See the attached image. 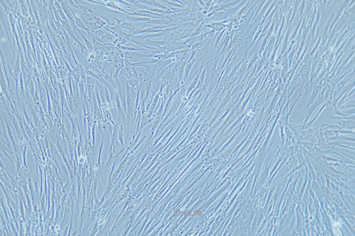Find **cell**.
<instances>
[{
    "instance_id": "cell-1",
    "label": "cell",
    "mask_w": 355,
    "mask_h": 236,
    "mask_svg": "<svg viewBox=\"0 0 355 236\" xmlns=\"http://www.w3.org/2000/svg\"><path fill=\"white\" fill-rule=\"evenodd\" d=\"M126 125L127 129L131 127V122H133L134 116L135 117L136 113V101L137 99V92L133 88L130 86L126 79Z\"/></svg>"
},
{
    "instance_id": "cell-2",
    "label": "cell",
    "mask_w": 355,
    "mask_h": 236,
    "mask_svg": "<svg viewBox=\"0 0 355 236\" xmlns=\"http://www.w3.org/2000/svg\"><path fill=\"white\" fill-rule=\"evenodd\" d=\"M85 73L89 76L93 77L94 79L98 80L100 81L102 84L104 85L105 87L108 88L109 92H110L111 95V100H115V90L114 88L100 74H95L92 71L89 70H85Z\"/></svg>"
},
{
    "instance_id": "cell-3",
    "label": "cell",
    "mask_w": 355,
    "mask_h": 236,
    "mask_svg": "<svg viewBox=\"0 0 355 236\" xmlns=\"http://www.w3.org/2000/svg\"><path fill=\"white\" fill-rule=\"evenodd\" d=\"M124 59L120 57L116 56L114 60L112 61V70L113 71L114 79H118L119 74L120 71L126 66Z\"/></svg>"
},
{
    "instance_id": "cell-4",
    "label": "cell",
    "mask_w": 355,
    "mask_h": 236,
    "mask_svg": "<svg viewBox=\"0 0 355 236\" xmlns=\"http://www.w3.org/2000/svg\"><path fill=\"white\" fill-rule=\"evenodd\" d=\"M167 68H168V67H167L166 69L163 71L161 72L157 76H155L154 78L152 79V90H151V92H152V99H153V97L159 92L160 89L161 85L162 79L163 76H164L165 72H166Z\"/></svg>"
},
{
    "instance_id": "cell-5",
    "label": "cell",
    "mask_w": 355,
    "mask_h": 236,
    "mask_svg": "<svg viewBox=\"0 0 355 236\" xmlns=\"http://www.w3.org/2000/svg\"><path fill=\"white\" fill-rule=\"evenodd\" d=\"M153 54L148 55L146 54H142L137 51H125L124 54V60H126L138 61L142 59H146L152 58Z\"/></svg>"
},
{
    "instance_id": "cell-6",
    "label": "cell",
    "mask_w": 355,
    "mask_h": 236,
    "mask_svg": "<svg viewBox=\"0 0 355 236\" xmlns=\"http://www.w3.org/2000/svg\"><path fill=\"white\" fill-rule=\"evenodd\" d=\"M115 94V101L117 107L118 111L119 113L118 120L120 119L121 120V121H122V122H123V124L124 125V128L126 127V113H125V110H124L123 105L121 104V99H120L118 93L116 92V91Z\"/></svg>"
},
{
    "instance_id": "cell-7",
    "label": "cell",
    "mask_w": 355,
    "mask_h": 236,
    "mask_svg": "<svg viewBox=\"0 0 355 236\" xmlns=\"http://www.w3.org/2000/svg\"><path fill=\"white\" fill-rule=\"evenodd\" d=\"M157 48L164 55L170 54L172 52L179 51L177 41L175 40H170L167 44L158 47Z\"/></svg>"
},
{
    "instance_id": "cell-8",
    "label": "cell",
    "mask_w": 355,
    "mask_h": 236,
    "mask_svg": "<svg viewBox=\"0 0 355 236\" xmlns=\"http://www.w3.org/2000/svg\"><path fill=\"white\" fill-rule=\"evenodd\" d=\"M141 66H145L146 67L147 71L151 79H153L162 71L160 69L157 64H147Z\"/></svg>"
},
{
    "instance_id": "cell-9",
    "label": "cell",
    "mask_w": 355,
    "mask_h": 236,
    "mask_svg": "<svg viewBox=\"0 0 355 236\" xmlns=\"http://www.w3.org/2000/svg\"><path fill=\"white\" fill-rule=\"evenodd\" d=\"M93 3H98V4H100V5H105V6H107L109 8L115 9L116 11L121 12L124 13H125L126 11H127V10H128V9L122 8V7L119 6L118 4H117V3L115 1H105L106 4L97 3V2H95V1H93Z\"/></svg>"
},
{
    "instance_id": "cell-10",
    "label": "cell",
    "mask_w": 355,
    "mask_h": 236,
    "mask_svg": "<svg viewBox=\"0 0 355 236\" xmlns=\"http://www.w3.org/2000/svg\"><path fill=\"white\" fill-rule=\"evenodd\" d=\"M112 18L116 21V25L119 27L120 28L126 29L131 32L136 29V28L135 27L132 23L125 22L124 20L114 17H112Z\"/></svg>"
},
{
    "instance_id": "cell-11",
    "label": "cell",
    "mask_w": 355,
    "mask_h": 236,
    "mask_svg": "<svg viewBox=\"0 0 355 236\" xmlns=\"http://www.w3.org/2000/svg\"><path fill=\"white\" fill-rule=\"evenodd\" d=\"M86 79L88 93H89V96L90 99H91L93 95V92L94 91V88L95 87L96 84H97V81L96 79L90 76H88L87 77Z\"/></svg>"
},
{
    "instance_id": "cell-12",
    "label": "cell",
    "mask_w": 355,
    "mask_h": 236,
    "mask_svg": "<svg viewBox=\"0 0 355 236\" xmlns=\"http://www.w3.org/2000/svg\"><path fill=\"white\" fill-rule=\"evenodd\" d=\"M338 124L343 129H354L355 120H337Z\"/></svg>"
},
{
    "instance_id": "cell-13",
    "label": "cell",
    "mask_w": 355,
    "mask_h": 236,
    "mask_svg": "<svg viewBox=\"0 0 355 236\" xmlns=\"http://www.w3.org/2000/svg\"><path fill=\"white\" fill-rule=\"evenodd\" d=\"M161 94H160L159 92H158L157 94L153 97V99L151 100V105H150L148 112V113H147L148 116L150 118H151V117H152V115L154 113V110H155L156 107H157L158 103V102L159 101V98L160 97Z\"/></svg>"
},
{
    "instance_id": "cell-14",
    "label": "cell",
    "mask_w": 355,
    "mask_h": 236,
    "mask_svg": "<svg viewBox=\"0 0 355 236\" xmlns=\"http://www.w3.org/2000/svg\"><path fill=\"white\" fill-rule=\"evenodd\" d=\"M182 98H183V97H182V96H181V93H180V94L178 95L171 109H170V110L169 111V112L168 113L167 116L165 117V119H164L163 122H165L173 113L175 112L176 110H177L178 107L180 106V104H181V102H182Z\"/></svg>"
},
{
    "instance_id": "cell-15",
    "label": "cell",
    "mask_w": 355,
    "mask_h": 236,
    "mask_svg": "<svg viewBox=\"0 0 355 236\" xmlns=\"http://www.w3.org/2000/svg\"><path fill=\"white\" fill-rule=\"evenodd\" d=\"M124 15H125V17H126L129 22H130V23H134V22H143L146 23V22L151 20V19H152L150 18H141V17H137V18H136V17H132V16L126 14H124Z\"/></svg>"
},
{
    "instance_id": "cell-16",
    "label": "cell",
    "mask_w": 355,
    "mask_h": 236,
    "mask_svg": "<svg viewBox=\"0 0 355 236\" xmlns=\"http://www.w3.org/2000/svg\"><path fill=\"white\" fill-rule=\"evenodd\" d=\"M107 27L111 29L112 31L109 30V29H108L107 28H105L107 30H108L110 31V32L113 33V34L115 33V34H117L119 36H121L122 38L125 39V37H126L127 33H124V32L122 31V29L119 28V27L115 25L114 26L112 27H110L108 26H107Z\"/></svg>"
},
{
    "instance_id": "cell-17",
    "label": "cell",
    "mask_w": 355,
    "mask_h": 236,
    "mask_svg": "<svg viewBox=\"0 0 355 236\" xmlns=\"http://www.w3.org/2000/svg\"><path fill=\"white\" fill-rule=\"evenodd\" d=\"M118 48L121 50H124L125 51H137L138 50H147V51H150L153 52L154 53V51H152L151 49H145L144 48H134V47H130V46L128 45L123 46L122 45H118Z\"/></svg>"
},
{
    "instance_id": "cell-18",
    "label": "cell",
    "mask_w": 355,
    "mask_h": 236,
    "mask_svg": "<svg viewBox=\"0 0 355 236\" xmlns=\"http://www.w3.org/2000/svg\"><path fill=\"white\" fill-rule=\"evenodd\" d=\"M147 24H154L156 25H167V24H171V22L168 21L166 19H151L149 21L146 22Z\"/></svg>"
},
{
    "instance_id": "cell-19",
    "label": "cell",
    "mask_w": 355,
    "mask_h": 236,
    "mask_svg": "<svg viewBox=\"0 0 355 236\" xmlns=\"http://www.w3.org/2000/svg\"><path fill=\"white\" fill-rule=\"evenodd\" d=\"M289 129H290L297 134H300L302 132L303 130V125L301 124H289L288 125Z\"/></svg>"
},
{
    "instance_id": "cell-20",
    "label": "cell",
    "mask_w": 355,
    "mask_h": 236,
    "mask_svg": "<svg viewBox=\"0 0 355 236\" xmlns=\"http://www.w3.org/2000/svg\"><path fill=\"white\" fill-rule=\"evenodd\" d=\"M126 1L134 5V7L141 8L142 10H147L148 8H149L148 6H147V5H143V4L139 3L137 0V1H136V0H126Z\"/></svg>"
},
{
    "instance_id": "cell-21",
    "label": "cell",
    "mask_w": 355,
    "mask_h": 236,
    "mask_svg": "<svg viewBox=\"0 0 355 236\" xmlns=\"http://www.w3.org/2000/svg\"><path fill=\"white\" fill-rule=\"evenodd\" d=\"M207 26L213 29L214 30L216 31L222 30L226 27V25L223 23H220V22L219 23V22L218 23L214 22V23L211 24L210 25H208Z\"/></svg>"
},
{
    "instance_id": "cell-22",
    "label": "cell",
    "mask_w": 355,
    "mask_h": 236,
    "mask_svg": "<svg viewBox=\"0 0 355 236\" xmlns=\"http://www.w3.org/2000/svg\"><path fill=\"white\" fill-rule=\"evenodd\" d=\"M194 63H195V60H194L191 61V62H189V63H186V66L185 70H184V72H185V78H184V81H186V79H187V77H188V76L190 72L191 69L192 67L193 64H194Z\"/></svg>"
},
{
    "instance_id": "cell-23",
    "label": "cell",
    "mask_w": 355,
    "mask_h": 236,
    "mask_svg": "<svg viewBox=\"0 0 355 236\" xmlns=\"http://www.w3.org/2000/svg\"><path fill=\"white\" fill-rule=\"evenodd\" d=\"M152 3H153V5H154L155 8H159L160 9L162 10H169L170 8H168L167 6L165 5H163L162 3H160L159 1H156V0H151Z\"/></svg>"
},
{
    "instance_id": "cell-24",
    "label": "cell",
    "mask_w": 355,
    "mask_h": 236,
    "mask_svg": "<svg viewBox=\"0 0 355 236\" xmlns=\"http://www.w3.org/2000/svg\"><path fill=\"white\" fill-rule=\"evenodd\" d=\"M167 123H160L158 125V126L156 128V133H155V136L160 134L162 133L164 129L166 126H167Z\"/></svg>"
},
{
    "instance_id": "cell-25",
    "label": "cell",
    "mask_w": 355,
    "mask_h": 236,
    "mask_svg": "<svg viewBox=\"0 0 355 236\" xmlns=\"http://www.w3.org/2000/svg\"><path fill=\"white\" fill-rule=\"evenodd\" d=\"M124 126L123 124H121V126L118 128V137L119 140L123 144V131H124Z\"/></svg>"
},
{
    "instance_id": "cell-26",
    "label": "cell",
    "mask_w": 355,
    "mask_h": 236,
    "mask_svg": "<svg viewBox=\"0 0 355 236\" xmlns=\"http://www.w3.org/2000/svg\"><path fill=\"white\" fill-rule=\"evenodd\" d=\"M105 99L106 101L107 102V103L109 104V105H111V97H110V95H109V91H108V88L105 87Z\"/></svg>"
},
{
    "instance_id": "cell-27",
    "label": "cell",
    "mask_w": 355,
    "mask_h": 236,
    "mask_svg": "<svg viewBox=\"0 0 355 236\" xmlns=\"http://www.w3.org/2000/svg\"><path fill=\"white\" fill-rule=\"evenodd\" d=\"M138 2L141 3V4H143L147 6H150V7H152L153 8H155L154 5H153V3H152V1L150 0H137Z\"/></svg>"
},
{
    "instance_id": "cell-28",
    "label": "cell",
    "mask_w": 355,
    "mask_h": 236,
    "mask_svg": "<svg viewBox=\"0 0 355 236\" xmlns=\"http://www.w3.org/2000/svg\"><path fill=\"white\" fill-rule=\"evenodd\" d=\"M216 76L217 73L216 71H211V73H210V74H209V75L208 80L209 82H213V81H215V78H216Z\"/></svg>"
},
{
    "instance_id": "cell-29",
    "label": "cell",
    "mask_w": 355,
    "mask_h": 236,
    "mask_svg": "<svg viewBox=\"0 0 355 236\" xmlns=\"http://www.w3.org/2000/svg\"><path fill=\"white\" fill-rule=\"evenodd\" d=\"M198 80H199V77L198 76V77H196L195 80H194V81L192 82L190 86L189 87L188 89V93L189 92H190L194 88L196 87L197 83H198Z\"/></svg>"
},
{
    "instance_id": "cell-30",
    "label": "cell",
    "mask_w": 355,
    "mask_h": 236,
    "mask_svg": "<svg viewBox=\"0 0 355 236\" xmlns=\"http://www.w3.org/2000/svg\"><path fill=\"white\" fill-rule=\"evenodd\" d=\"M116 3H120L121 4H123V5H126L127 7H130V6H133L134 7V5L128 3V2H126V1H123V0H117V1H115Z\"/></svg>"
},
{
    "instance_id": "cell-31",
    "label": "cell",
    "mask_w": 355,
    "mask_h": 236,
    "mask_svg": "<svg viewBox=\"0 0 355 236\" xmlns=\"http://www.w3.org/2000/svg\"><path fill=\"white\" fill-rule=\"evenodd\" d=\"M166 3L169 5V6H174V7H180V8H182L183 7V5H180V4H175V3H172L171 2H169V1H165Z\"/></svg>"
},
{
    "instance_id": "cell-32",
    "label": "cell",
    "mask_w": 355,
    "mask_h": 236,
    "mask_svg": "<svg viewBox=\"0 0 355 236\" xmlns=\"http://www.w3.org/2000/svg\"><path fill=\"white\" fill-rule=\"evenodd\" d=\"M196 53H197V51H196V50H194V51H192V52L191 53V55L190 57L189 58L188 61H187V63H189V62H190L192 60H193V59H194L195 56H196Z\"/></svg>"
}]
</instances>
